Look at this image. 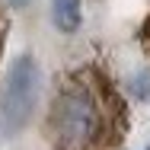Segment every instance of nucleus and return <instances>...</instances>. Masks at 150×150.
<instances>
[{
    "instance_id": "6",
    "label": "nucleus",
    "mask_w": 150,
    "mask_h": 150,
    "mask_svg": "<svg viewBox=\"0 0 150 150\" xmlns=\"http://www.w3.org/2000/svg\"><path fill=\"white\" fill-rule=\"evenodd\" d=\"M13 3H16V6H26V3H29V0H13Z\"/></svg>"
},
{
    "instance_id": "2",
    "label": "nucleus",
    "mask_w": 150,
    "mask_h": 150,
    "mask_svg": "<svg viewBox=\"0 0 150 150\" xmlns=\"http://www.w3.org/2000/svg\"><path fill=\"white\" fill-rule=\"evenodd\" d=\"M38 86H42V70H38L35 58L23 54L10 64L3 86H0V121H3L6 134H16L29 121V115L35 112V102H38Z\"/></svg>"
},
{
    "instance_id": "7",
    "label": "nucleus",
    "mask_w": 150,
    "mask_h": 150,
    "mask_svg": "<svg viewBox=\"0 0 150 150\" xmlns=\"http://www.w3.org/2000/svg\"><path fill=\"white\" fill-rule=\"evenodd\" d=\"M147 150H150V147H147Z\"/></svg>"
},
{
    "instance_id": "3",
    "label": "nucleus",
    "mask_w": 150,
    "mask_h": 150,
    "mask_svg": "<svg viewBox=\"0 0 150 150\" xmlns=\"http://www.w3.org/2000/svg\"><path fill=\"white\" fill-rule=\"evenodd\" d=\"M51 23L58 32H77L83 23V0H51Z\"/></svg>"
},
{
    "instance_id": "5",
    "label": "nucleus",
    "mask_w": 150,
    "mask_h": 150,
    "mask_svg": "<svg viewBox=\"0 0 150 150\" xmlns=\"http://www.w3.org/2000/svg\"><path fill=\"white\" fill-rule=\"evenodd\" d=\"M141 42H144V48L150 51V19L144 23V29H141Z\"/></svg>"
},
{
    "instance_id": "1",
    "label": "nucleus",
    "mask_w": 150,
    "mask_h": 150,
    "mask_svg": "<svg viewBox=\"0 0 150 150\" xmlns=\"http://www.w3.org/2000/svg\"><path fill=\"white\" fill-rule=\"evenodd\" d=\"M125 131V105L99 70H77L58 83L48 112V137L54 150H112Z\"/></svg>"
},
{
    "instance_id": "4",
    "label": "nucleus",
    "mask_w": 150,
    "mask_h": 150,
    "mask_svg": "<svg viewBox=\"0 0 150 150\" xmlns=\"http://www.w3.org/2000/svg\"><path fill=\"white\" fill-rule=\"evenodd\" d=\"M128 93H131L134 99H144V102L150 99V67L131 74V80H128Z\"/></svg>"
}]
</instances>
